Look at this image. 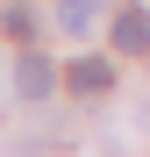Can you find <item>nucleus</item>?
Here are the masks:
<instances>
[{"mask_svg":"<svg viewBox=\"0 0 150 157\" xmlns=\"http://www.w3.org/2000/svg\"><path fill=\"white\" fill-rule=\"evenodd\" d=\"M93 14H100V0H57V21H64L71 36H86V29H93Z\"/></svg>","mask_w":150,"mask_h":157,"instance_id":"nucleus-4","label":"nucleus"},{"mask_svg":"<svg viewBox=\"0 0 150 157\" xmlns=\"http://www.w3.org/2000/svg\"><path fill=\"white\" fill-rule=\"evenodd\" d=\"M64 86L71 93H100V86H107V64H100V57H79V64L64 71Z\"/></svg>","mask_w":150,"mask_h":157,"instance_id":"nucleus-3","label":"nucleus"},{"mask_svg":"<svg viewBox=\"0 0 150 157\" xmlns=\"http://www.w3.org/2000/svg\"><path fill=\"white\" fill-rule=\"evenodd\" d=\"M50 86H57L50 57H36V50H29V57L14 64V93H21V100H50Z\"/></svg>","mask_w":150,"mask_h":157,"instance_id":"nucleus-1","label":"nucleus"},{"mask_svg":"<svg viewBox=\"0 0 150 157\" xmlns=\"http://www.w3.org/2000/svg\"><path fill=\"white\" fill-rule=\"evenodd\" d=\"M114 50L150 57V14H143V7H121V14H114Z\"/></svg>","mask_w":150,"mask_h":157,"instance_id":"nucleus-2","label":"nucleus"}]
</instances>
